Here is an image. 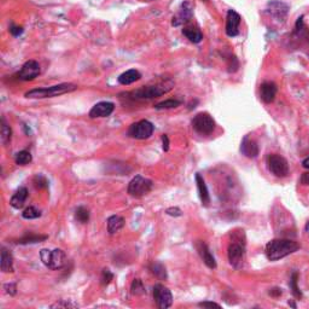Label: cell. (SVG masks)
Listing matches in <instances>:
<instances>
[{"label":"cell","mask_w":309,"mask_h":309,"mask_svg":"<svg viewBox=\"0 0 309 309\" xmlns=\"http://www.w3.org/2000/svg\"><path fill=\"white\" fill-rule=\"evenodd\" d=\"M242 237H244L243 231L239 230V232L235 231L232 233V241H231L227 249L228 261L235 268H241L244 261L245 238L242 239Z\"/></svg>","instance_id":"4"},{"label":"cell","mask_w":309,"mask_h":309,"mask_svg":"<svg viewBox=\"0 0 309 309\" xmlns=\"http://www.w3.org/2000/svg\"><path fill=\"white\" fill-rule=\"evenodd\" d=\"M76 307L77 305L65 301V300H60V301L53 303V305L51 306V308H76Z\"/></svg>","instance_id":"35"},{"label":"cell","mask_w":309,"mask_h":309,"mask_svg":"<svg viewBox=\"0 0 309 309\" xmlns=\"http://www.w3.org/2000/svg\"><path fill=\"white\" fill-rule=\"evenodd\" d=\"M196 183H197V189H198V195L199 198H201L202 204H203L204 207H208L210 203V196H209V191H208V187L206 185V181H204V179L201 177V174H196Z\"/></svg>","instance_id":"18"},{"label":"cell","mask_w":309,"mask_h":309,"mask_svg":"<svg viewBox=\"0 0 309 309\" xmlns=\"http://www.w3.org/2000/svg\"><path fill=\"white\" fill-rule=\"evenodd\" d=\"M202 1H209V0H202Z\"/></svg>","instance_id":"44"},{"label":"cell","mask_w":309,"mask_h":309,"mask_svg":"<svg viewBox=\"0 0 309 309\" xmlns=\"http://www.w3.org/2000/svg\"><path fill=\"white\" fill-rule=\"evenodd\" d=\"M114 279V274L109 268H104L102 271V276H100V284L103 285V287H106V285H109L111 283V280Z\"/></svg>","instance_id":"32"},{"label":"cell","mask_w":309,"mask_h":309,"mask_svg":"<svg viewBox=\"0 0 309 309\" xmlns=\"http://www.w3.org/2000/svg\"><path fill=\"white\" fill-rule=\"evenodd\" d=\"M215 121L208 112H199L192 120V127L198 134L209 135L215 131Z\"/></svg>","instance_id":"6"},{"label":"cell","mask_w":309,"mask_h":309,"mask_svg":"<svg viewBox=\"0 0 309 309\" xmlns=\"http://www.w3.org/2000/svg\"><path fill=\"white\" fill-rule=\"evenodd\" d=\"M302 167L306 169H309V157L305 158V160L302 161Z\"/></svg>","instance_id":"42"},{"label":"cell","mask_w":309,"mask_h":309,"mask_svg":"<svg viewBox=\"0 0 309 309\" xmlns=\"http://www.w3.org/2000/svg\"><path fill=\"white\" fill-rule=\"evenodd\" d=\"M10 33L12 34L13 36H19L21 34L23 33V28L19 27V25H16V24H12L10 27Z\"/></svg>","instance_id":"39"},{"label":"cell","mask_w":309,"mask_h":309,"mask_svg":"<svg viewBox=\"0 0 309 309\" xmlns=\"http://www.w3.org/2000/svg\"><path fill=\"white\" fill-rule=\"evenodd\" d=\"M27 198H28V189L27 187L22 186L19 187V189L15 192V195L12 196L10 203L15 209H21V208H23V206H24Z\"/></svg>","instance_id":"20"},{"label":"cell","mask_w":309,"mask_h":309,"mask_svg":"<svg viewBox=\"0 0 309 309\" xmlns=\"http://www.w3.org/2000/svg\"><path fill=\"white\" fill-rule=\"evenodd\" d=\"M22 216L27 220H33V219H37L41 216V212L36 209L35 207H28L24 212L22 213Z\"/></svg>","instance_id":"31"},{"label":"cell","mask_w":309,"mask_h":309,"mask_svg":"<svg viewBox=\"0 0 309 309\" xmlns=\"http://www.w3.org/2000/svg\"><path fill=\"white\" fill-rule=\"evenodd\" d=\"M199 307L203 308H221V306L219 303L212 302V301H204V302H199L198 303Z\"/></svg>","instance_id":"36"},{"label":"cell","mask_w":309,"mask_h":309,"mask_svg":"<svg viewBox=\"0 0 309 309\" xmlns=\"http://www.w3.org/2000/svg\"><path fill=\"white\" fill-rule=\"evenodd\" d=\"M300 245L291 239H273L266 245V256L270 261H278L299 250Z\"/></svg>","instance_id":"1"},{"label":"cell","mask_w":309,"mask_h":309,"mask_svg":"<svg viewBox=\"0 0 309 309\" xmlns=\"http://www.w3.org/2000/svg\"><path fill=\"white\" fill-rule=\"evenodd\" d=\"M77 89V86L75 83L65 82L59 83V85L51 86V87H42V88H34L28 91L24 94L25 98L29 99H45V98H53L62 96V94L70 93Z\"/></svg>","instance_id":"2"},{"label":"cell","mask_w":309,"mask_h":309,"mask_svg":"<svg viewBox=\"0 0 309 309\" xmlns=\"http://www.w3.org/2000/svg\"><path fill=\"white\" fill-rule=\"evenodd\" d=\"M141 79V74L138 70H135V69H129V70L125 71V73H122L118 76V82L121 83V85L123 86H128L132 85V83L139 81Z\"/></svg>","instance_id":"19"},{"label":"cell","mask_w":309,"mask_h":309,"mask_svg":"<svg viewBox=\"0 0 309 309\" xmlns=\"http://www.w3.org/2000/svg\"><path fill=\"white\" fill-rule=\"evenodd\" d=\"M155 131V126L150 121L141 120L133 123L128 128V137L133 139H149Z\"/></svg>","instance_id":"7"},{"label":"cell","mask_w":309,"mask_h":309,"mask_svg":"<svg viewBox=\"0 0 309 309\" xmlns=\"http://www.w3.org/2000/svg\"><path fill=\"white\" fill-rule=\"evenodd\" d=\"M106 222H108V232L110 235H115L125 226V219L118 215H111Z\"/></svg>","instance_id":"23"},{"label":"cell","mask_w":309,"mask_h":309,"mask_svg":"<svg viewBox=\"0 0 309 309\" xmlns=\"http://www.w3.org/2000/svg\"><path fill=\"white\" fill-rule=\"evenodd\" d=\"M131 293L132 295H134V296H141V295H144L146 293L145 287H144V284H143V280L139 278L133 280L132 285H131Z\"/></svg>","instance_id":"29"},{"label":"cell","mask_w":309,"mask_h":309,"mask_svg":"<svg viewBox=\"0 0 309 309\" xmlns=\"http://www.w3.org/2000/svg\"><path fill=\"white\" fill-rule=\"evenodd\" d=\"M196 249H197L199 256H201L202 260H203V262L208 266V267L212 268V270L216 268L215 259H214L212 253H210L209 248H208V245L204 243V242L198 241L197 243H196Z\"/></svg>","instance_id":"16"},{"label":"cell","mask_w":309,"mask_h":309,"mask_svg":"<svg viewBox=\"0 0 309 309\" xmlns=\"http://www.w3.org/2000/svg\"><path fill=\"white\" fill-rule=\"evenodd\" d=\"M241 152L248 158L258 157V155H259L258 143L247 135L241 144Z\"/></svg>","instance_id":"17"},{"label":"cell","mask_w":309,"mask_h":309,"mask_svg":"<svg viewBox=\"0 0 309 309\" xmlns=\"http://www.w3.org/2000/svg\"><path fill=\"white\" fill-rule=\"evenodd\" d=\"M40 258L46 267L50 270H60L66 262V255L62 249H42L40 251Z\"/></svg>","instance_id":"5"},{"label":"cell","mask_w":309,"mask_h":309,"mask_svg":"<svg viewBox=\"0 0 309 309\" xmlns=\"http://www.w3.org/2000/svg\"><path fill=\"white\" fill-rule=\"evenodd\" d=\"M0 267L4 273L13 272V256L7 249L2 248L1 258H0Z\"/></svg>","instance_id":"21"},{"label":"cell","mask_w":309,"mask_h":309,"mask_svg":"<svg viewBox=\"0 0 309 309\" xmlns=\"http://www.w3.org/2000/svg\"><path fill=\"white\" fill-rule=\"evenodd\" d=\"M154 299L157 303V307L161 309L169 308L173 303V295L163 284H156L154 287Z\"/></svg>","instance_id":"10"},{"label":"cell","mask_w":309,"mask_h":309,"mask_svg":"<svg viewBox=\"0 0 309 309\" xmlns=\"http://www.w3.org/2000/svg\"><path fill=\"white\" fill-rule=\"evenodd\" d=\"M241 15L235 10H228L226 16V27L225 31L230 37H236L239 34V25H241Z\"/></svg>","instance_id":"12"},{"label":"cell","mask_w":309,"mask_h":309,"mask_svg":"<svg viewBox=\"0 0 309 309\" xmlns=\"http://www.w3.org/2000/svg\"><path fill=\"white\" fill-rule=\"evenodd\" d=\"M297 278H299V274H297L296 272L293 273V277H291V280H290V288L293 289V294L295 295L296 297H301V291L299 290V288H297Z\"/></svg>","instance_id":"34"},{"label":"cell","mask_w":309,"mask_h":309,"mask_svg":"<svg viewBox=\"0 0 309 309\" xmlns=\"http://www.w3.org/2000/svg\"><path fill=\"white\" fill-rule=\"evenodd\" d=\"M181 104H183L181 100L167 99V100H163V102L156 104L155 109H157V110H164V109H175V108H178V106H180Z\"/></svg>","instance_id":"26"},{"label":"cell","mask_w":309,"mask_h":309,"mask_svg":"<svg viewBox=\"0 0 309 309\" xmlns=\"http://www.w3.org/2000/svg\"><path fill=\"white\" fill-rule=\"evenodd\" d=\"M162 144H163L164 151H168V150H169V138L167 134L162 135Z\"/></svg>","instance_id":"40"},{"label":"cell","mask_w":309,"mask_h":309,"mask_svg":"<svg viewBox=\"0 0 309 309\" xmlns=\"http://www.w3.org/2000/svg\"><path fill=\"white\" fill-rule=\"evenodd\" d=\"M33 183H34V186L36 187V189H46V187L48 186V181L47 179H46L44 175L39 174V175H35L33 179Z\"/></svg>","instance_id":"33"},{"label":"cell","mask_w":309,"mask_h":309,"mask_svg":"<svg viewBox=\"0 0 309 309\" xmlns=\"http://www.w3.org/2000/svg\"><path fill=\"white\" fill-rule=\"evenodd\" d=\"M115 104L111 102H100L97 103L89 111V117L91 118H102L108 117L114 112Z\"/></svg>","instance_id":"13"},{"label":"cell","mask_w":309,"mask_h":309,"mask_svg":"<svg viewBox=\"0 0 309 309\" xmlns=\"http://www.w3.org/2000/svg\"><path fill=\"white\" fill-rule=\"evenodd\" d=\"M192 16L193 13L191 4H190V2H184V4L181 5L179 12L173 17V25H174V27H179V25L186 24V23L191 21Z\"/></svg>","instance_id":"14"},{"label":"cell","mask_w":309,"mask_h":309,"mask_svg":"<svg viewBox=\"0 0 309 309\" xmlns=\"http://www.w3.org/2000/svg\"><path fill=\"white\" fill-rule=\"evenodd\" d=\"M48 237L47 236H37V235H28L24 236L23 238L19 239L17 243L19 244H33V243H40V242L46 241Z\"/></svg>","instance_id":"28"},{"label":"cell","mask_w":309,"mask_h":309,"mask_svg":"<svg viewBox=\"0 0 309 309\" xmlns=\"http://www.w3.org/2000/svg\"><path fill=\"white\" fill-rule=\"evenodd\" d=\"M166 213L168 214V215H170V216H175V218H177V216H181V215H183V213H181V210L179 209L178 207L168 208V209L166 210Z\"/></svg>","instance_id":"38"},{"label":"cell","mask_w":309,"mask_h":309,"mask_svg":"<svg viewBox=\"0 0 309 309\" xmlns=\"http://www.w3.org/2000/svg\"><path fill=\"white\" fill-rule=\"evenodd\" d=\"M173 87V81H163L152 86H143V87L134 89L127 93V96L134 100H147L152 98H158L163 94L168 93Z\"/></svg>","instance_id":"3"},{"label":"cell","mask_w":309,"mask_h":309,"mask_svg":"<svg viewBox=\"0 0 309 309\" xmlns=\"http://www.w3.org/2000/svg\"><path fill=\"white\" fill-rule=\"evenodd\" d=\"M267 167L277 178H285L289 174L288 161L283 156L272 154L267 157Z\"/></svg>","instance_id":"9"},{"label":"cell","mask_w":309,"mask_h":309,"mask_svg":"<svg viewBox=\"0 0 309 309\" xmlns=\"http://www.w3.org/2000/svg\"><path fill=\"white\" fill-rule=\"evenodd\" d=\"M150 271L155 274L157 278L160 279H167V270L164 267L163 264L161 262L154 261L151 265H150Z\"/></svg>","instance_id":"25"},{"label":"cell","mask_w":309,"mask_h":309,"mask_svg":"<svg viewBox=\"0 0 309 309\" xmlns=\"http://www.w3.org/2000/svg\"><path fill=\"white\" fill-rule=\"evenodd\" d=\"M183 34L193 44H199L203 40V34L195 25H187L183 29Z\"/></svg>","instance_id":"22"},{"label":"cell","mask_w":309,"mask_h":309,"mask_svg":"<svg viewBox=\"0 0 309 309\" xmlns=\"http://www.w3.org/2000/svg\"><path fill=\"white\" fill-rule=\"evenodd\" d=\"M5 290H6L7 294L10 295H16L17 293V285L15 284V283H7V284H5Z\"/></svg>","instance_id":"37"},{"label":"cell","mask_w":309,"mask_h":309,"mask_svg":"<svg viewBox=\"0 0 309 309\" xmlns=\"http://www.w3.org/2000/svg\"><path fill=\"white\" fill-rule=\"evenodd\" d=\"M15 161L18 166H25V164H29L31 161H33V157H31V154L29 151L23 150V151H19L18 154L16 155Z\"/></svg>","instance_id":"27"},{"label":"cell","mask_w":309,"mask_h":309,"mask_svg":"<svg viewBox=\"0 0 309 309\" xmlns=\"http://www.w3.org/2000/svg\"><path fill=\"white\" fill-rule=\"evenodd\" d=\"M305 231H306V235H307V237L309 238V222H307V224H306Z\"/></svg>","instance_id":"43"},{"label":"cell","mask_w":309,"mask_h":309,"mask_svg":"<svg viewBox=\"0 0 309 309\" xmlns=\"http://www.w3.org/2000/svg\"><path fill=\"white\" fill-rule=\"evenodd\" d=\"M11 137H12V129L5 121V118H1V126H0V139H1V143L4 145H7L11 141Z\"/></svg>","instance_id":"24"},{"label":"cell","mask_w":309,"mask_h":309,"mask_svg":"<svg viewBox=\"0 0 309 309\" xmlns=\"http://www.w3.org/2000/svg\"><path fill=\"white\" fill-rule=\"evenodd\" d=\"M152 181L150 179L143 178L141 175H137L133 178L128 185V193L132 197H143L152 190Z\"/></svg>","instance_id":"8"},{"label":"cell","mask_w":309,"mask_h":309,"mask_svg":"<svg viewBox=\"0 0 309 309\" xmlns=\"http://www.w3.org/2000/svg\"><path fill=\"white\" fill-rule=\"evenodd\" d=\"M40 74H41V68H40L39 63L36 60H28L22 65L17 76L22 81H31V80L36 79Z\"/></svg>","instance_id":"11"},{"label":"cell","mask_w":309,"mask_h":309,"mask_svg":"<svg viewBox=\"0 0 309 309\" xmlns=\"http://www.w3.org/2000/svg\"><path fill=\"white\" fill-rule=\"evenodd\" d=\"M301 184L309 185V172L303 173L302 177H301Z\"/></svg>","instance_id":"41"},{"label":"cell","mask_w":309,"mask_h":309,"mask_svg":"<svg viewBox=\"0 0 309 309\" xmlns=\"http://www.w3.org/2000/svg\"><path fill=\"white\" fill-rule=\"evenodd\" d=\"M75 219L81 224H87L89 221V210L86 207H79L75 210Z\"/></svg>","instance_id":"30"},{"label":"cell","mask_w":309,"mask_h":309,"mask_svg":"<svg viewBox=\"0 0 309 309\" xmlns=\"http://www.w3.org/2000/svg\"><path fill=\"white\" fill-rule=\"evenodd\" d=\"M277 91H278V88H277L276 83L266 81L261 83V86H260V98H261L264 103L271 104L276 99Z\"/></svg>","instance_id":"15"}]
</instances>
